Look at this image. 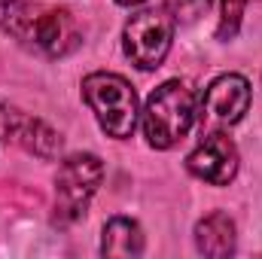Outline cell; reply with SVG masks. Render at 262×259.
I'll list each match as a JSON object with an SVG mask.
<instances>
[{"mask_svg": "<svg viewBox=\"0 0 262 259\" xmlns=\"http://www.w3.org/2000/svg\"><path fill=\"white\" fill-rule=\"evenodd\" d=\"M82 98L92 107L98 125L104 128V134L125 140L137 128V92L125 76L119 73H89L82 79Z\"/></svg>", "mask_w": 262, "mask_h": 259, "instance_id": "obj_3", "label": "cell"}, {"mask_svg": "<svg viewBox=\"0 0 262 259\" xmlns=\"http://www.w3.org/2000/svg\"><path fill=\"white\" fill-rule=\"evenodd\" d=\"M104 180V162L92 153H76L61 162L55 177V210L61 223H73L85 213L92 195Z\"/></svg>", "mask_w": 262, "mask_h": 259, "instance_id": "obj_5", "label": "cell"}, {"mask_svg": "<svg viewBox=\"0 0 262 259\" xmlns=\"http://www.w3.org/2000/svg\"><path fill=\"white\" fill-rule=\"evenodd\" d=\"M0 25L25 49L40 52L46 58H64L82 40L73 12L67 6H55V3L3 0Z\"/></svg>", "mask_w": 262, "mask_h": 259, "instance_id": "obj_1", "label": "cell"}, {"mask_svg": "<svg viewBox=\"0 0 262 259\" xmlns=\"http://www.w3.org/2000/svg\"><path fill=\"white\" fill-rule=\"evenodd\" d=\"M0 134L9 143H18L40 159H52L61 149V137L46 122H40L28 113H18V110H0Z\"/></svg>", "mask_w": 262, "mask_h": 259, "instance_id": "obj_8", "label": "cell"}, {"mask_svg": "<svg viewBox=\"0 0 262 259\" xmlns=\"http://www.w3.org/2000/svg\"><path fill=\"white\" fill-rule=\"evenodd\" d=\"M195 116V92L180 79H168L143 104V137L156 149H171L192 131Z\"/></svg>", "mask_w": 262, "mask_h": 259, "instance_id": "obj_2", "label": "cell"}, {"mask_svg": "<svg viewBox=\"0 0 262 259\" xmlns=\"http://www.w3.org/2000/svg\"><path fill=\"white\" fill-rule=\"evenodd\" d=\"M174 25L177 21L165 6L134 12L125 25V34H122V46H125V55L131 58V64L140 70L162 67L168 49H171V40H174Z\"/></svg>", "mask_w": 262, "mask_h": 259, "instance_id": "obj_4", "label": "cell"}, {"mask_svg": "<svg viewBox=\"0 0 262 259\" xmlns=\"http://www.w3.org/2000/svg\"><path fill=\"white\" fill-rule=\"evenodd\" d=\"M250 82L241 73H223L216 76L201 98V125L207 128H229L235 122L244 119V113L250 110Z\"/></svg>", "mask_w": 262, "mask_h": 259, "instance_id": "obj_6", "label": "cell"}, {"mask_svg": "<svg viewBox=\"0 0 262 259\" xmlns=\"http://www.w3.org/2000/svg\"><path fill=\"white\" fill-rule=\"evenodd\" d=\"M189 174L210 183V186H229L238 174V146L223 131H207L195 149L186 159Z\"/></svg>", "mask_w": 262, "mask_h": 259, "instance_id": "obj_7", "label": "cell"}, {"mask_svg": "<svg viewBox=\"0 0 262 259\" xmlns=\"http://www.w3.org/2000/svg\"><path fill=\"white\" fill-rule=\"evenodd\" d=\"M195 247L204 256H232L235 253V223L229 220V213L213 210L204 220H198L195 226Z\"/></svg>", "mask_w": 262, "mask_h": 259, "instance_id": "obj_9", "label": "cell"}, {"mask_svg": "<svg viewBox=\"0 0 262 259\" xmlns=\"http://www.w3.org/2000/svg\"><path fill=\"white\" fill-rule=\"evenodd\" d=\"M101 253L104 256H140L143 253V232L128 217H113L104 226L101 235Z\"/></svg>", "mask_w": 262, "mask_h": 259, "instance_id": "obj_10", "label": "cell"}, {"mask_svg": "<svg viewBox=\"0 0 262 259\" xmlns=\"http://www.w3.org/2000/svg\"><path fill=\"white\" fill-rule=\"evenodd\" d=\"M116 3H119V6H140L143 0H116Z\"/></svg>", "mask_w": 262, "mask_h": 259, "instance_id": "obj_13", "label": "cell"}, {"mask_svg": "<svg viewBox=\"0 0 262 259\" xmlns=\"http://www.w3.org/2000/svg\"><path fill=\"white\" fill-rule=\"evenodd\" d=\"M210 6V0H171L165 9L174 15V21H195L198 15H204Z\"/></svg>", "mask_w": 262, "mask_h": 259, "instance_id": "obj_12", "label": "cell"}, {"mask_svg": "<svg viewBox=\"0 0 262 259\" xmlns=\"http://www.w3.org/2000/svg\"><path fill=\"white\" fill-rule=\"evenodd\" d=\"M244 6H247V0H223L220 3V28H216L220 40H235L241 18H244Z\"/></svg>", "mask_w": 262, "mask_h": 259, "instance_id": "obj_11", "label": "cell"}]
</instances>
